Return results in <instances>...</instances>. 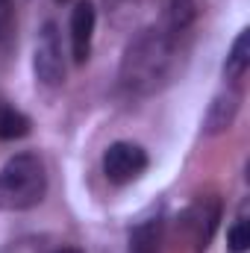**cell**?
I'll use <instances>...</instances> for the list:
<instances>
[{"instance_id": "obj_1", "label": "cell", "mask_w": 250, "mask_h": 253, "mask_svg": "<svg viewBox=\"0 0 250 253\" xmlns=\"http://www.w3.org/2000/svg\"><path fill=\"white\" fill-rule=\"evenodd\" d=\"M180 68V33L153 24L126 44L121 59V85L135 97L165 88Z\"/></svg>"}, {"instance_id": "obj_2", "label": "cell", "mask_w": 250, "mask_h": 253, "mask_svg": "<svg viewBox=\"0 0 250 253\" xmlns=\"http://www.w3.org/2000/svg\"><path fill=\"white\" fill-rule=\"evenodd\" d=\"M47 171L36 153H18L0 168V212H24L44 200Z\"/></svg>"}, {"instance_id": "obj_3", "label": "cell", "mask_w": 250, "mask_h": 253, "mask_svg": "<svg viewBox=\"0 0 250 253\" xmlns=\"http://www.w3.org/2000/svg\"><path fill=\"white\" fill-rule=\"evenodd\" d=\"M33 71H36V80L47 88H56L62 85L65 80V53H62V39H59V30L53 21H47L39 33V42H36V56H33Z\"/></svg>"}, {"instance_id": "obj_4", "label": "cell", "mask_w": 250, "mask_h": 253, "mask_svg": "<svg viewBox=\"0 0 250 253\" xmlns=\"http://www.w3.org/2000/svg\"><path fill=\"white\" fill-rule=\"evenodd\" d=\"M144 168H147V153L132 141H115L103 153V174L115 186L138 180L144 174Z\"/></svg>"}, {"instance_id": "obj_5", "label": "cell", "mask_w": 250, "mask_h": 253, "mask_svg": "<svg viewBox=\"0 0 250 253\" xmlns=\"http://www.w3.org/2000/svg\"><path fill=\"white\" fill-rule=\"evenodd\" d=\"M218 221H221V203L215 197H206V200H197L194 206H188L186 215H183V230L191 239L194 251L203 253L209 248L215 230H218Z\"/></svg>"}, {"instance_id": "obj_6", "label": "cell", "mask_w": 250, "mask_h": 253, "mask_svg": "<svg viewBox=\"0 0 250 253\" xmlns=\"http://www.w3.org/2000/svg\"><path fill=\"white\" fill-rule=\"evenodd\" d=\"M94 21H97V12L88 0H80L71 12V53H74V62L83 65L91 56V39H94Z\"/></svg>"}, {"instance_id": "obj_7", "label": "cell", "mask_w": 250, "mask_h": 253, "mask_svg": "<svg viewBox=\"0 0 250 253\" xmlns=\"http://www.w3.org/2000/svg\"><path fill=\"white\" fill-rule=\"evenodd\" d=\"M162 251V218H147L129 233V253H159Z\"/></svg>"}, {"instance_id": "obj_8", "label": "cell", "mask_w": 250, "mask_h": 253, "mask_svg": "<svg viewBox=\"0 0 250 253\" xmlns=\"http://www.w3.org/2000/svg\"><path fill=\"white\" fill-rule=\"evenodd\" d=\"M250 68V30H242L239 39L233 42L230 53H227V62H224V77L239 83Z\"/></svg>"}, {"instance_id": "obj_9", "label": "cell", "mask_w": 250, "mask_h": 253, "mask_svg": "<svg viewBox=\"0 0 250 253\" xmlns=\"http://www.w3.org/2000/svg\"><path fill=\"white\" fill-rule=\"evenodd\" d=\"M194 21V0H162V18L159 24L171 33H186Z\"/></svg>"}, {"instance_id": "obj_10", "label": "cell", "mask_w": 250, "mask_h": 253, "mask_svg": "<svg viewBox=\"0 0 250 253\" xmlns=\"http://www.w3.org/2000/svg\"><path fill=\"white\" fill-rule=\"evenodd\" d=\"M236 109H239V94H221L212 100L209 106V115H206V129L209 132H221L233 124L236 118Z\"/></svg>"}, {"instance_id": "obj_11", "label": "cell", "mask_w": 250, "mask_h": 253, "mask_svg": "<svg viewBox=\"0 0 250 253\" xmlns=\"http://www.w3.org/2000/svg\"><path fill=\"white\" fill-rule=\"evenodd\" d=\"M30 132V118L12 106L0 103V138H21Z\"/></svg>"}, {"instance_id": "obj_12", "label": "cell", "mask_w": 250, "mask_h": 253, "mask_svg": "<svg viewBox=\"0 0 250 253\" xmlns=\"http://www.w3.org/2000/svg\"><path fill=\"white\" fill-rule=\"evenodd\" d=\"M150 0H106V12L112 15V21L118 27H126V24H132V18L141 15V9Z\"/></svg>"}, {"instance_id": "obj_13", "label": "cell", "mask_w": 250, "mask_h": 253, "mask_svg": "<svg viewBox=\"0 0 250 253\" xmlns=\"http://www.w3.org/2000/svg\"><path fill=\"white\" fill-rule=\"evenodd\" d=\"M227 245H230V251L233 253H245L250 248V224H248V218H239V221L230 227V233H227Z\"/></svg>"}, {"instance_id": "obj_14", "label": "cell", "mask_w": 250, "mask_h": 253, "mask_svg": "<svg viewBox=\"0 0 250 253\" xmlns=\"http://www.w3.org/2000/svg\"><path fill=\"white\" fill-rule=\"evenodd\" d=\"M9 30V0H0V42L6 39Z\"/></svg>"}, {"instance_id": "obj_15", "label": "cell", "mask_w": 250, "mask_h": 253, "mask_svg": "<svg viewBox=\"0 0 250 253\" xmlns=\"http://www.w3.org/2000/svg\"><path fill=\"white\" fill-rule=\"evenodd\" d=\"M56 253H83V251H77V248H62V251H56Z\"/></svg>"}]
</instances>
